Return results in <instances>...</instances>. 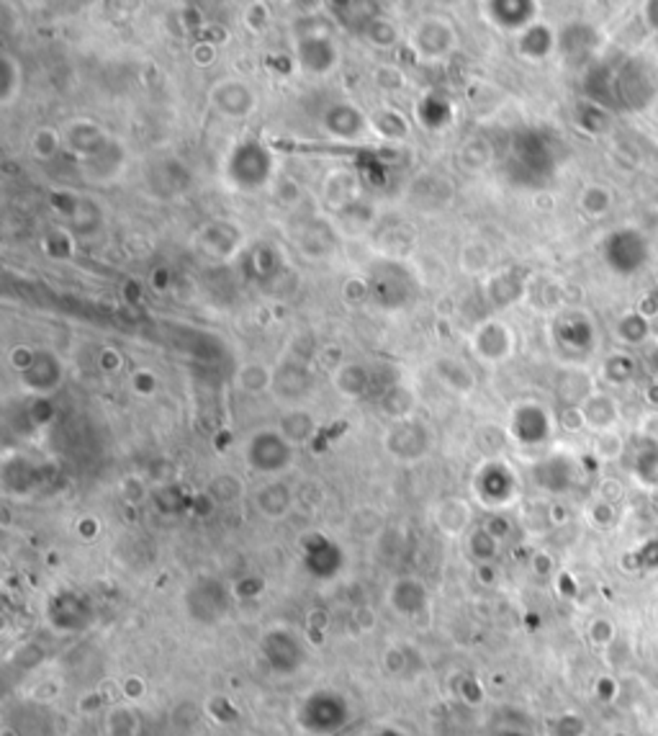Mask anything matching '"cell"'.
<instances>
[{"mask_svg": "<svg viewBox=\"0 0 658 736\" xmlns=\"http://www.w3.org/2000/svg\"><path fill=\"white\" fill-rule=\"evenodd\" d=\"M273 173L270 152L258 142H247L229 155V181L239 189H260Z\"/></svg>", "mask_w": 658, "mask_h": 736, "instance_id": "obj_1", "label": "cell"}, {"mask_svg": "<svg viewBox=\"0 0 658 736\" xmlns=\"http://www.w3.org/2000/svg\"><path fill=\"white\" fill-rule=\"evenodd\" d=\"M651 255L648 240L638 229H617L607 237L605 260L612 271L635 273L646 266Z\"/></svg>", "mask_w": 658, "mask_h": 736, "instance_id": "obj_2", "label": "cell"}, {"mask_svg": "<svg viewBox=\"0 0 658 736\" xmlns=\"http://www.w3.org/2000/svg\"><path fill=\"white\" fill-rule=\"evenodd\" d=\"M247 459L252 469L265 474H278L290 464V443L283 433H258L247 445Z\"/></svg>", "mask_w": 658, "mask_h": 736, "instance_id": "obj_3", "label": "cell"}, {"mask_svg": "<svg viewBox=\"0 0 658 736\" xmlns=\"http://www.w3.org/2000/svg\"><path fill=\"white\" fill-rule=\"evenodd\" d=\"M427 445H430V438L420 422H399L386 438V448L399 459H420Z\"/></svg>", "mask_w": 658, "mask_h": 736, "instance_id": "obj_4", "label": "cell"}, {"mask_svg": "<svg viewBox=\"0 0 658 736\" xmlns=\"http://www.w3.org/2000/svg\"><path fill=\"white\" fill-rule=\"evenodd\" d=\"M213 104H216V109L221 111V113H227V119H242L255 106V96H252V90L247 85L229 81L221 82L213 90Z\"/></svg>", "mask_w": 658, "mask_h": 736, "instance_id": "obj_5", "label": "cell"}, {"mask_svg": "<svg viewBox=\"0 0 658 736\" xmlns=\"http://www.w3.org/2000/svg\"><path fill=\"white\" fill-rule=\"evenodd\" d=\"M298 57H301L304 70H309V73H327L337 59L329 36H316V34H309L306 39H301Z\"/></svg>", "mask_w": 658, "mask_h": 736, "instance_id": "obj_6", "label": "cell"}, {"mask_svg": "<svg viewBox=\"0 0 658 736\" xmlns=\"http://www.w3.org/2000/svg\"><path fill=\"white\" fill-rule=\"evenodd\" d=\"M474 348L486 360H501L504 355H509L512 340H509L507 328H501V325L494 322V325H486V328H481L476 332Z\"/></svg>", "mask_w": 658, "mask_h": 736, "instance_id": "obj_7", "label": "cell"}, {"mask_svg": "<svg viewBox=\"0 0 658 736\" xmlns=\"http://www.w3.org/2000/svg\"><path fill=\"white\" fill-rule=\"evenodd\" d=\"M512 430L525 443H538L548 436V414L540 407L517 409V414L512 420Z\"/></svg>", "mask_w": 658, "mask_h": 736, "instance_id": "obj_8", "label": "cell"}, {"mask_svg": "<svg viewBox=\"0 0 658 736\" xmlns=\"http://www.w3.org/2000/svg\"><path fill=\"white\" fill-rule=\"evenodd\" d=\"M324 124L332 135L350 139V136L360 135L363 132V116L360 111L352 109V106H335L324 113Z\"/></svg>", "mask_w": 658, "mask_h": 736, "instance_id": "obj_9", "label": "cell"}, {"mask_svg": "<svg viewBox=\"0 0 658 736\" xmlns=\"http://www.w3.org/2000/svg\"><path fill=\"white\" fill-rule=\"evenodd\" d=\"M424 600H427L424 587H422L420 582H414V579H401V582H396L394 590H391V602H394L396 610L404 613V616L420 613Z\"/></svg>", "mask_w": 658, "mask_h": 736, "instance_id": "obj_10", "label": "cell"}, {"mask_svg": "<svg viewBox=\"0 0 658 736\" xmlns=\"http://www.w3.org/2000/svg\"><path fill=\"white\" fill-rule=\"evenodd\" d=\"M258 507H260V513L263 515H267V518L278 520L283 518L286 513L290 510V492L289 487H283V484H265L263 490L258 492Z\"/></svg>", "mask_w": 658, "mask_h": 736, "instance_id": "obj_11", "label": "cell"}, {"mask_svg": "<svg viewBox=\"0 0 658 736\" xmlns=\"http://www.w3.org/2000/svg\"><path fill=\"white\" fill-rule=\"evenodd\" d=\"M468 518H471L468 505L461 502V500H448V502H443V505L437 507V515H435L437 525H440L445 533H453V536H458V533L468 525Z\"/></svg>", "mask_w": 658, "mask_h": 736, "instance_id": "obj_12", "label": "cell"}, {"mask_svg": "<svg viewBox=\"0 0 658 736\" xmlns=\"http://www.w3.org/2000/svg\"><path fill=\"white\" fill-rule=\"evenodd\" d=\"M581 412H584V422H586V425L602 428V430L609 428V425L615 422V417H617L612 399H607V397H594V399H589Z\"/></svg>", "mask_w": 658, "mask_h": 736, "instance_id": "obj_13", "label": "cell"}, {"mask_svg": "<svg viewBox=\"0 0 658 736\" xmlns=\"http://www.w3.org/2000/svg\"><path fill=\"white\" fill-rule=\"evenodd\" d=\"M553 47V36H551V28L548 27H532L527 28L520 39V50L527 57H546Z\"/></svg>", "mask_w": 658, "mask_h": 736, "instance_id": "obj_14", "label": "cell"}, {"mask_svg": "<svg viewBox=\"0 0 658 736\" xmlns=\"http://www.w3.org/2000/svg\"><path fill=\"white\" fill-rule=\"evenodd\" d=\"M368 386L370 374L368 368H363V366H347L337 374V389L347 397H360Z\"/></svg>", "mask_w": 658, "mask_h": 736, "instance_id": "obj_15", "label": "cell"}, {"mask_svg": "<svg viewBox=\"0 0 658 736\" xmlns=\"http://www.w3.org/2000/svg\"><path fill=\"white\" fill-rule=\"evenodd\" d=\"M312 430H314V420L306 412H290V414L283 417L281 433H283V438L289 440L290 445L293 443H304L306 438L312 436Z\"/></svg>", "mask_w": 658, "mask_h": 736, "instance_id": "obj_16", "label": "cell"}, {"mask_svg": "<svg viewBox=\"0 0 658 736\" xmlns=\"http://www.w3.org/2000/svg\"><path fill=\"white\" fill-rule=\"evenodd\" d=\"M581 206H584V212H589L592 217H600V214H605L607 209H609V193H607L605 189L592 186V189H586L584 196H581Z\"/></svg>", "mask_w": 658, "mask_h": 736, "instance_id": "obj_17", "label": "cell"}, {"mask_svg": "<svg viewBox=\"0 0 658 736\" xmlns=\"http://www.w3.org/2000/svg\"><path fill=\"white\" fill-rule=\"evenodd\" d=\"M239 492H242L239 482L235 476H229V474H221V476H216V479L211 482V494H213L219 502H235L239 497Z\"/></svg>", "mask_w": 658, "mask_h": 736, "instance_id": "obj_18", "label": "cell"}, {"mask_svg": "<svg viewBox=\"0 0 658 736\" xmlns=\"http://www.w3.org/2000/svg\"><path fill=\"white\" fill-rule=\"evenodd\" d=\"M16 75H19V65H16V59L11 55H3V85H0V101L3 104H11L13 98H16V90H13V85L11 82L16 81Z\"/></svg>", "mask_w": 658, "mask_h": 736, "instance_id": "obj_19", "label": "cell"}, {"mask_svg": "<svg viewBox=\"0 0 658 736\" xmlns=\"http://www.w3.org/2000/svg\"><path fill=\"white\" fill-rule=\"evenodd\" d=\"M553 736H584L586 734V726H584V718L574 716V713H566L561 716L558 721H553Z\"/></svg>", "mask_w": 658, "mask_h": 736, "instance_id": "obj_20", "label": "cell"}, {"mask_svg": "<svg viewBox=\"0 0 658 736\" xmlns=\"http://www.w3.org/2000/svg\"><path fill=\"white\" fill-rule=\"evenodd\" d=\"M239 383L250 391H260L265 386H270V374L265 371L263 366H247L239 376Z\"/></svg>", "mask_w": 658, "mask_h": 736, "instance_id": "obj_21", "label": "cell"}, {"mask_svg": "<svg viewBox=\"0 0 658 736\" xmlns=\"http://www.w3.org/2000/svg\"><path fill=\"white\" fill-rule=\"evenodd\" d=\"M620 335H623L625 340H631V343H640V340L648 335V322H646V317H638V314L625 317V320L620 322Z\"/></svg>", "mask_w": 658, "mask_h": 736, "instance_id": "obj_22", "label": "cell"}, {"mask_svg": "<svg viewBox=\"0 0 658 736\" xmlns=\"http://www.w3.org/2000/svg\"><path fill=\"white\" fill-rule=\"evenodd\" d=\"M605 371L609 379H615V382H625L632 371H635V363H632V358H628V355H615V358L607 363Z\"/></svg>", "mask_w": 658, "mask_h": 736, "instance_id": "obj_23", "label": "cell"}, {"mask_svg": "<svg viewBox=\"0 0 658 736\" xmlns=\"http://www.w3.org/2000/svg\"><path fill=\"white\" fill-rule=\"evenodd\" d=\"M586 633H589L592 644L607 647V644H612V639H615V626H612L607 618H597V621H592V626H589Z\"/></svg>", "mask_w": 658, "mask_h": 736, "instance_id": "obj_24", "label": "cell"}, {"mask_svg": "<svg viewBox=\"0 0 658 736\" xmlns=\"http://www.w3.org/2000/svg\"><path fill=\"white\" fill-rule=\"evenodd\" d=\"M368 36L378 44H394L396 42V28L391 24H383V21H375L368 28Z\"/></svg>", "mask_w": 658, "mask_h": 736, "instance_id": "obj_25", "label": "cell"}, {"mask_svg": "<svg viewBox=\"0 0 658 736\" xmlns=\"http://www.w3.org/2000/svg\"><path fill=\"white\" fill-rule=\"evenodd\" d=\"M404 664H406V659H404V655L399 649H389L386 656H383V667H386L389 675H399L404 670Z\"/></svg>", "mask_w": 658, "mask_h": 736, "instance_id": "obj_26", "label": "cell"}, {"mask_svg": "<svg viewBox=\"0 0 658 736\" xmlns=\"http://www.w3.org/2000/svg\"><path fill=\"white\" fill-rule=\"evenodd\" d=\"M651 368L658 374V345L651 351Z\"/></svg>", "mask_w": 658, "mask_h": 736, "instance_id": "obj_27", "label": "cell"}, {"mask_svg": "<svg viewBox=\"0 0 658 736\" xmlns=\"http://www.w3.org/2000/svg\"><path fill=\"white\" fill-rule=\"evenodd\" d=\"M615 736H628V734H615Z\"/></svg>", "mask_w": 658, "mask_h": 736, "instance_id": "obj_28", "label": "cell"}]
</instances>
